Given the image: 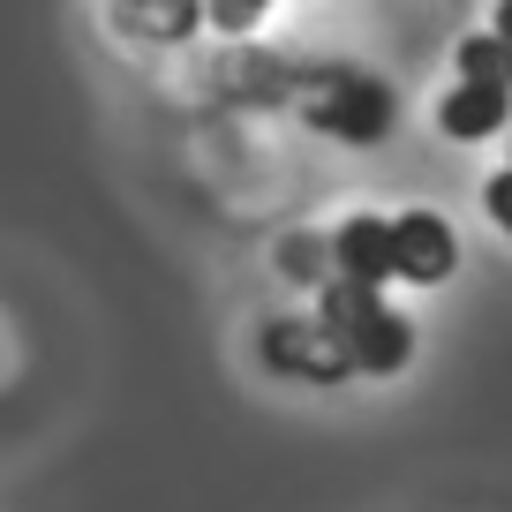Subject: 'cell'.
<instances>
[{"instance_id": "cell-1", "label": "cell", "mask_w": 512, "mask_h": 512, "mask_svg": "<svg viewBox=\"0 0 512 512\" xmlns=\"http://www.w3.org/2000/svg\"><path fill=\"white\" fill-rule=\"evenodd\" d=\"M317 324L332 332V347L347 354L354 377H400L415 362V317L384 302V287H362V279H324L317 287Z\"/></svg>"}, {"instance_id": "cell-2", "label": "cell", "mask_w": 512, "mask_h": 512, "mask_svg": "<svg viewBox=\"0 0 512 512\" xmlns=\"http://www.w3.org/2000/svg\"><path fill=\"white\" fill-rule=\"evenodd\" d=\"M294 106H302V121L317 128V136H332V144H384L392 128H400V91L377 76V68H354V61H324L309 68V76H294Z\"/></svg>"}, {"instance_id": "cell-3", "label": "cell", "mask_w": 512, "mask_h": 512, "mask_svg": "<svg viewBox=\"0 0 512 512\" xmlns=\"http://www.w3.org/2000/svg\"><path fill=\"white\" fill-rule=\"evenodd\" d=\"M256 362H264V377L317 384V392H339V384H354L347 354L332 347V332H324L317 317H264V332H256Z\"/></svg>"}, {"instance_id": "cell-4", "label": "cell", "mask_w": 512, "mask_h": 512, "mask_svg": "<svg viewBox=\"0 0 512 512\" xmlns=\"http://www.w3.org/2000/svg\"><path fill=\"white\" fill-rule=\"evenodd\" d=\"M392 287H445L452 272H460V234H452L445 211H392Z\"/></svg>"}, {"instance_id": "cell-5", "label": "cell", "mask_w": 512, "mask_h": 512, "mask_svg": "<svg viewBox=\"0 0 512 512\" xmlns=\"http://www.w3.org/2000/svg\"><path fill=\"white\" fill-rule=\"evenodd\" d=\"M324 256H332L339 279L392 287V226H384V211H347V219L332 226V241H324Z\"/></svg>"}, {"instance_id": "cell-6", "label": "cell", "mask_w": 512, "mask_h": 512, "mask_svg": "<svg viewBox=\"0 0 512 512\" xmlns=\"http://www.w3.org/2000/svg\"><path fill=\"white\" fill-rule=\"evenodd\" d=\"M437 128H445L452 144H490V136L512 128V91H505V83L452 76V91H437Z\"/></svg>"}, {"instance_id": "cell-7", "label": "cell", "mask_w": 512, "mask_h": 512, "mask_svg": "<svg viewBox=\"0 0 512 512\" xmlns=\"http://www.w3.org/2000/svg\"><path fill=\"white\" fill-rule=\"evenodd\" d=\"M121 23H136V38L151 46H181L204 31V8L196 0H121Z\"/></svg>"}, {"instance_id": "cell-8", "label": "cell", "mask_w": 512, "mask_h": 512, "mask_svg": "<svg viewBox=\"0 0 512 512\" xmlns=\"http://www.w3.org/2000/svg\"><path fill=\"white\" fill-rule=\"evenodd\" d=\"M452 76H467V83H505V91H512V46L482 23V31H467L460 46H452Z\"/></svg>"}, {"instance_id": "cell-9", "label": "cell", "mask_w": 512, "mask_h": 512, "mask_svg": "<svg viewBox=\"0 0 512 512\" xmlns=\"http://www.w3.org/2000/svg\"><path fill=\"white\" fill-rule=\"evenodd\" d=\"M196 8H204V23H211V31H226V38H249L256 23H264V16L279 8V0H196Z\"/></svg>"}, {"instance_id": "cell-10", "label": "cell", "mask_w": 512, "mask_h": 512, "mask_svg": "<svg viewBox=\"0 0 512 512\" xmlns=\"http://www.w3.org/2000/svg\"><path fill=\"white\" fill-rule=\"evenodd\" d=\"M482 211H490V226L512 241V166H505V174H490V181H482Z\"/></svg>"}, {"instance_id": "cell-11", "label": "cell", "mask_w": 512, "mask_h": 512, "mask_svg": "<svg viewBox=\"0 0 512 512\" xmlns=\"http://www.w3.org/2000/svg\"><path fill=\"white\" fill-rule=\"evenodd\" d=\"M490 31H497V38L512 46V0H497V8H490Z\"/></svg>"}, {"instance_id": "cell-12", "label": "cell", "mask_w": 512, "mask_h": 512, "mask_svg": "<svg viewBox=\"0 0 512 512\" xmlns=\"http://www.w3.org/2000/svg\"><path fill=\"white\" fill-rule=\"evenodd\" d=\"M505 166H512V144H505Z\"/></svg>"}]
</instances>
